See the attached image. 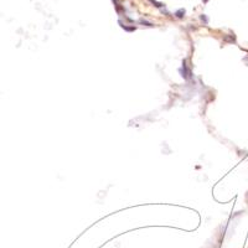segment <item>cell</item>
Masks as SVG:
<instances>
[{"label":"cell","instance_id":"cell-5","mask_svg":"<svg viewBox=\"0 0 248 248\" xmlns=\"http://www.w3.org/2000/svg\"><path fill=\"white\" fill-rule=\"evenodd\" d=\"M200 19H201L202 21H205V24H207V23H208V19H207L206 16H205V15H201V16H200Z\"/></svg>","mask_w":248,"mask_h":248},{"label":"cell","instance_id":"cell-6","mask_svg":"<svg viewBox=\"0 0 248 248\" xmlns=\"http://www.w3.org/2000/svg\"><path fill=\"white\" fill-rule=\"evenodd\" d=\"M202 1H203V3H207V1H208V0H202Z\"/></svg>","mask_w":248,"mask_h":248},{"label":"cell","instance_id":"cell-1","mask_svg":"<svg viewBox=\"0 0 248 248\" xmlns=\"http://www.w3.org/2000/svg\"><path fill=\"white\" fill-rule=\"evenodd\" d=\"M180 73H181V76L184 78H189L190 76H191V71L186 67V62L185 61L182 62V68H180Z\"/></svg>","mask_w":248,"mask_h":248},{"label":"cell","instance_id":"cell-2","mask_svg":"<svg viewBox=\"0 0 248 248\" xmlns=\"http://www.w3.org/2000/svg\"><path fill=\"white\" fill-rule=\"evenodd\" d=\"M185 13H186L185 9H179L175 13V16H176L177 19H182L184 16H185Z\"/></svg>","mask_w":248,"mask_h":248},{"label":"cell","instance_id":"cell-4","mask_svg":"<svg viewBox=\"0 0 248 248\" xmlns=\"http://www.w3.org/2000/svg\"><path fill=\"white\" fill-rule=\"evenodd\" d=\"M149 1H150L151 4H154V6H156V8H161L163 5H164V4H161V3H158L156 0H149Z\"/></svg>","mask_w":248,"mask_h":248},{"label":"cell","instance_id":"cell-3","mask_svg":"<svg viewBox=\"0 0 248 248\" xmlns=\"http://www.w3.org/2000/svg\"><path fill=\"white\" fill-rule=\"evenodd\" d=\"M139 23H140V24H143V25H145V26H149V28H151V26H154L151 23H149V21H146V20H143V19H141V20L139 21Z\"/></svg>","mask_w":248,"mask_h":248}]
</instances>
